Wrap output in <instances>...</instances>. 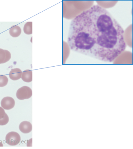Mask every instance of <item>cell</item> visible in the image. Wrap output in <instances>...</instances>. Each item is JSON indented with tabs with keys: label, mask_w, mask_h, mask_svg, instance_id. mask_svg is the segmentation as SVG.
Segmentation results:
<instances>
[{
	"label": "cell",
	"mask_w": 133,
	"mask_h": 149,
	"mask_svg": "<svg viewBox=\"0 0 133 149\" xmlns=\"http://www.w3.org/2000/svg\"><path fill=\"white\" fill-rule=\"evenodd\" d=\"M2 107L6 110H10L14 107L15 102L13 98L10 97H4L2 100L1 102Z\"/></svg>",
	"instance_id": "cell-4"
},
{
	"label": "cell",
	"mask_w": 133,
	"mask_h": 149,
	"mask_svg": "<svg viewBox=\"0 0 133 149\" xmlns=\"http://www.w3.org/2000/svg\"><path fill=\"white\" fill-rule=\"evenodd\" d=\"M19 128L20 131L22 133H29L32 130V125L30 122L25 121L20 124Z\"/></svg>",
	"instance_id": "cell-6"
},
{
	"label": "cell",
	"mask_w": 133,
	"mask_h": 149,
	"mask_svg": "<svg viewBox=\"0 0 133 149\" xmlns=\"http://www.w3.org/2000/svg\"><path fill=\"white\" fill-rule=\"evenodd\" d=\"M5 139L8 145L15 146L17 145L20 142L21 136L17 132H11L7 134Z\"/></svg>",
	"instance_id": "cell-3"
},
{
	"label": "cell",
	"mask_w": 133,
	"mask_h": 149,
	"mask_svg": "<svg viewBox=\"0 0 133 149\" xmlns=\"http://www.w3.org/2000/svg\"><path fill=\"white\" fill-rule=\"evenodd\" d=\"M27 147H32V139L28 140L27 143Z\"/></svg>",
	"instance_id": "cell-13"
},
{
	"label": "cell",
	"mask_w": 133,
	"mask_h": 149,
	"mask_svg": "<svg viewBox=\"0 0 133 149\" xmlns=\"http://www.w3.org/2000/svg\"><path fill=\"white\" fill-rule=\"evenodd\" d=\"M8 79L6 76L0 75V87L2 88L7 85Z\"/></svg>",
	"instance_id": "cell-12"
},
{
	"label": "cell",
	"mask_w": 133,
	"mask_h": 149,
	"mask_svg": "<svg viewBox=\"0 0 133 149\" xmlns=\"http://www.w3.org/2000/svg\"><path fill=\"white\" fill-rule=\"evenodd\" d=\"M22 33L21 28L17 25H14L10 28L9 30L10 35L13 38L18 37Z\"/></svg>",
	"instance_id": "cell-10"
},
{
	"label": "cell",
	"mask_w": 133,
	"mask_h": 149,
	"mask_svg": "<svg viewBox=\"0 0 133 149\" xmlns=\"http://www.w3.org/2000/svg\"><path fill=\"white\" fill-rule=\"evenodd\" d=\"M21 78L22 80L26 83H30L33 80V72L30 70H24L22 72Z\"/></svg>",
	"instance_id": "cell-8"
},
{
	"label": "cell",
	"mask_w": 133,
	"mask_h": 149,
	"mask_svg": "<svg viewBox=\"0 0 133 149\" xmlns=\"http://www.w3.org/2000/svg\"><path fill=\"white\" fill-rule=\"evenodd\" d=\"M11 58V54L9 51L0 49V64L7 62Z\"/></svg>",
	"instance_id": "cell-5"
},
{
	"label": "cell",
	"mask_w": 133,
	"mask_h": 149,
	"mask_svg": "<svg viewBox=\"0 0 133 149\" xmlns=\"http://www.w3.org/2000/svg\"><path fill=\"white\" fill-rule=\"evenodd\" d=\"M33 22H28L24 25V31L25 34L28 35H31L33 33Z\"/></svg>",
	"instance_id": "cell-11"
},
{
	"label": "cell",
	"mask_w": 133,
	"mask_h": 149,
	"mask_svg": "<svg viewBox=\"0 0 133 149\" xmlns=\"http://www.w3.org/2000/svg\"><path fill=\"white\" fill-rule=\"evenodd\" d=\"M9 118L4 109L0 107V125H4L9 122Z\"/></svg>",
	"instance_id": "cell-9"
},
{
	"label": "cell",
	"mask_w": 133,
	"mask_h": 149,
	"mask_svg": "<svg viewBox=\"0 0 133 149\" xmlns=\"http://www.w3.org/2000/svg\"><path fill=\"white\" fill-rule=\"evenodd\" d=\"M16 97L19 100L29 99L32 95V90L29 87L25 86L18 89L16 92Z\"/></svg>",
	"instance_id": "cell-2"
},
{
	"label": "cell",
	"mask_w": 133,
	"mask_h": 149,
	"mask_svg": "<svg viewBox=\"0 0 133 149\" xmlns=\"http://www.w3.org/2000/svg\"><path fill=\"white\" fill-rule=\"evenodd\" d=\"M22 72L20 69L16 68L11 70L9 74L11 79L13 81L17 80L21 78Z\"/></svg>",
	"instance_id": "cell-7"
},
{
	"label": "cell",
	"mask_w": 133,
	"mask_h": 149,
	"mask_svg": "<svg viewBox=\"0 0 133 149\" xmlns=\"http://www.w3.org/2000/svg\"><path fill=\"white\" fill-rule=\"evenodd\" d=\"M3 144L0 141V147H3Z\"/></svg>",
	"instance_id": "cell-14"
},
{
	"label": "cell",
	"mask_w": 133,
	"mask_h": 149,
	"mask_svg": "<svg viewBox=\"0 0 133 149\" xmlns=\"http://www.w3.org/2000/svg\"><path fill=\"white\" fill-rule=\"evenodd\" d=\"M68 42L76 52L111 62L126 49L123 28L108 11L94 5L72 21Z\"/></svg>",
	"instance_id": "cell-1"
}]
</instances>
